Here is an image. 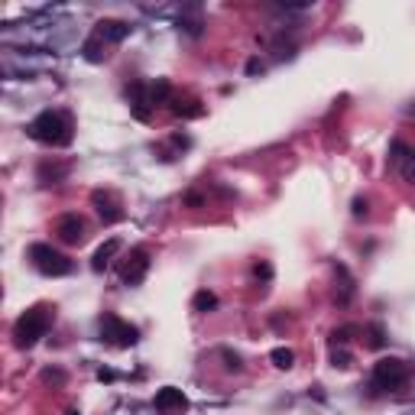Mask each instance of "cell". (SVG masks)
<instances>
[{
	"mask_svg": "<svg viewBox=\"0 0 415 415\" xmlns=\"http://www.w3.org/2000/svg\"><path fill=\"white\" fill-rule=\"evenodd\" d=\"M36 143H43V146H68L72 143V120L59 114V110H43V114H36L30 120V127H26Z\"/></svg>",
	"mask_w": 415,
	"mask_h": 415,
	"instance_id": "obj_1",
	"label": "cell"
},
{
	"mask_svg": "<svg viewBox=\"0 0 415 415\" xmlns=\"http://www.w3.org/2000/svg\"><path fill=\"white\" fill-rule=\"evenodd\" d=\"M49 328H52V309L49 305H32L13 325V341H17L20 351H30V347L43 341Z\"/></svg>",
	"mask_w": 415,
	"mask_h": 415,
	"instance_id": "obj_2",
	"label": "cell"
},
{
	"mask_svg": "<svg viewBox=\"0 0 415 415\" xmlns=\"http://www.w3.org/2000/svg\"><path fill=\"white\" fill-rule=\"evenodd\" d=\"M30 260L43 276H68V273H72V260H68L65 253H59V250L49 247V244H32L30 247Z\"/></svg>",
	"mask_w": 415,
	"mask_h": 415,
	"instance_id": "obj_3",
	"label": "cell"
},
{
	"mask_svg": "<svg viewBox=\"0 0 415 415\" xmlns=\"http://www.w3.org/2000/svg\"><path fill=\"white\" fill-rule=\"evenodd\" d=\"M409 380V367L399 357H383L373 363V389H399Z\"/></svg>",
	"mask_w": 415,
	"mask_h": 415,
	"instance_id": "obj_4",
	"label": "cell"
},
{
	"mask_svg": "<svg viewBox=\"0 0 415 415\" xmlns=\"http://www.w3.org/2000/svg\"><path fill=\"white\" fill-rule=\"evenodd\" d=\"M101 341L110 347H133L139 341V331L117 315H104L101 318Z\"/></svg>",
	"mask_w": 415,
	"mask_h": 415,
	"instance_id": "obj_5",
	"label": "cell"
},
{
	"mask_svg": "<svg viewBox=\"0 0 415 415\" xmlns=\"http://www.w3.org/2000/svg\"><path fill=\"white\" fill-rule=\"evenodd\" d=\"M153 405H156L160 415H182L189 412V396L182 393L179 386H162L156 393V399H153Z\"/></svg>",
	"mask_w": 415,
	"mask_h": 415,
	"instance_id": "obj_6",
	"label": "cell"
},
{
	"mask_svg": "<svg viewBox=\"0 0 415 415\" xmlns=\"http://www.w3.org/2000/svg\"><path fill=\"white\" fill-rule=\"evenodd\" d=\"M91 204H95L97 218H101L104 224H117L120 218H124L120 198L114 192H107V189H97V192H91Z\"/></svg>",
	"mask_w": 415,
	"mask_h": 415,
	"instance_id": "obj_7",
	"label": "cell"
},
{
	"mask_svg": "<svg viewBox=\"0 0 415 415\" xmlns=\"http://www.w3.org/2000/svg\"><path fill=\"white\" fill-rule=\"evenodd\" d=\"M146 273H149V253L143 247H137V250L130 253V260L124 263V269H120V279H124L127 286H139V282L146 279Z\"/></svg>",
	"mask_w": 415,
	"mask_h": 415,
	"instance_id": "obj_8",
	"label": "cell"
},
{
	"mask_svg": "<svg viewBox=\"0 0 415 415\" xmlns=\"http://www.w3.org/2000/svg\"><path fill=\"white\" fill-rule=\"evenodd\" d=\"M55 234L62 244H81L85 240V221L78 218V214H62L59 221H55Z\"/></svg>",
	"mask_w": 415,
	"mask_h": 415,
	"instance_id": "obj_9",
	"label": "cell"
},
{
	"mask_svg": "<svg viewBox=\"0 0 415 415\" xmlns=\"http://www.w3.org/2000/svg\"><path fill=\"white\" fill-rule=\"evenodd\" d=\"M95 36H101L104 43H124L130 36V23L124 20H101L95 26Z\"/></svg>",
	"mask_w": 415,
	"mask_h": 415,
	"instance_id": "obj_10",
	"label": "cell"
},
{
	"mask_svg": "<svg viewBox=\"0 0 415 415\" xmlns=\"http://www.w3.org/2000/svg\"><path fill=\"white\" fill-rule=\"evenodd\" d=\"M117 250H120V240H117V237H110L107 244H101V247L95 250V256H91V269H95V273H104V269L110 267V260L117 256Z\"/></svg>",
	"mask_w": 415,
	"mask_h": 415,
	"instance_id": "obj_11",
	"label": "cell"
},
{
	"mask_svg": "<svg viewBox=\"0 0 415 415\" xmlns=\"http://www.w3.org/2000/svg\"><path fill=\"white\" fill-rule=\"evenodd\" d=\"M127 95H130V107H133V114H137L139 120H149V107H153V101H149V88L133 85Z\"/></svg>",
	"mask_w": 415,
	"mask_h": 415,
	"instance_id": "obj_12",
	"label": "cell"
},
{
	"mask_svg": "<svg viewBox=\"0 0 415 415\" xmlns=\"http://www.w3.org/2000/svg\"><path fill=\"white\" fill-rule=\"evenodd\" d=\"M81 52H85V59L88 62H104V39L101 36H91L85 46H81Z\"/></svg>",
	"mask_w": 415,
	"mask_h": 415,
	"instance_id": "obj_13",
	"label": "cell"
},
{
	"mask_svg": "<svg viewBox=\"0 0 415 415\" xmlns=\"http://www.w3.org/2000/svg\"><path fill=\"white\" fill-rule=\"evenodd\" d=\"M269 360L276 363L279 370H292V363H296V354L289 351V347H276V351L269 354Z\"/></svg>",
	"mask_w": 415,
	"mask_h": 415,
	"instance_id": "obj_14",
	"label": "cell"
},
{
	"mask_svg": "<svg viewBox=\"0 0 415 415\" xmlns=\"http://www.w3.org/2000/svg\"><path fill=\"white\" fill-rule=\"evenodd\" d=\"M192 309L195 311H211V309H218V296H214V292H198V296L192 298Z\"/></svg>",
	"mask_w": 415,
	"mask_h": 415,
	"instance_id": "obj_15",
	"label": "cell"
},
{
	"mask_svg": "<svg viewBox=\"0 0 415 415\" xmlns=\"http://www.w3.org/2000/svg\"><path fill=\"white\" fill-rule=\"evenodd\" d=\"M149 101H153V107L156 104H166L169 101V81H156V85H149Z\"/></svg>",
	"mask_w": 415,
	"mask_h": 415,
	"instance_id": "obj_16",
	"label": "cell"
},
{
	"mask_svg": "<svg viewBox=\"0 0 415 415\" xmlns=\"http://www.w3.org/2000/svg\"><path fill=\"white\" fill-rule=\"evenodd\" d=\"M172 110H175L179 117H198V114H202L198 101H175V104H172Z\"/></svg>",
	"mask_w": 415,
	"mask_h": 415,
	"instance_id": "obj_17",
	"label": "cell"
},
{
	"mask_svg": "<svg viewBox=\"0 0 415 415\" xmlns=\"http://www.w3.org/2000/svg\"><path fill=\"white\" fill-rule=\"evenodd\" d=\"M367 344H370L373 351H380V347L386 344V334H383L380 325H370V328H367Z\"/></svg>",
	"mask_w": 415,
	"mask_h": 415,
	"instance_id": "obj_18",
	"label": "cell"
},
{
	"mask_svg": "<svg viewBox=\"0 0 415 415\" xmlns=\"http://www.w3.org/2000/svg\"><path fill=\"white\" fill-rule=\"evenodd\" d=\"M354 331H357V328H354V325H344V328H334V334H331V341H334V344H347V341H351V334H354Z\"/></svg>",
	"mask_w": 415,
	"mask_h": 415,
	"instance_id": "obj_19",
	"label": "cell"
},
{
	"mask_svg": "<svg viewBox=\"0 0 415 415\" xmlns=\"http://www.w3.org/2000/svg\"><path fill=\"white\" fill-rule=\"evenodd\" d=\"M399 169H403V175L415 185V153H409V156H405V162L399 166Z\"/></svg>",
	"mask_w": 415,
	"mask_h": 415,
	"instance_id": "obj_20",
	"label": "cell"
},
{
	"mask_svg": "<svg viewBox=\"0 0 415 415\" xmlns=\"http://www.w3.org/2000/svg\"><path fill=\"white\" fill-rule=\"evenodd\" d=\"M331 363H334V367H341V370H347V367H351V354H347V351H334V354H331Z\"/></svg>",
	"mask_w": 415,
	"mask_h": 415,
	"instance_id": "obj_21",
	"label": "cell"
},
{
	"mask_svg": "<svg viewBox=\"0 0 415 415\" xmlns=\"http://www.w3.org/2000/svg\"><path fill=\"white\" fill-rule=\"evenodd\" d=\"M351 214H354V218H367V214H370V208H367V198H354Z\"/></svg>",
	"mask_w": 415,
	"mask_h": 415,
	"instance_id": "obj_22",
	"label": "cell"
},
{
	"mask_svg": "<svg viewBox=\"0 0 415 415\" xmlns=\"http://www.w3.org/2000/svg\"><path fill=\"white\" fill-rule=\"evenodd\" d=\"M221 357L227 360V363H224L227 370H240V367H244V363H240V357H237V354H231V351H221Z\"/></svg>",
	"mask_w": 415,
	"mask_h": 415,
	"instance_id": "obj_23",
	"label": "cell"
},
{
	"mask_svg": "<svg viewBox=\"0 0 415 415\" xmlns=\"http://www.w3.org/2000/svg\"><path fill=\"white\" fill-rule=\"evenodd\" d=\"M43 380H46V383H65V373H59V370H46V373H43Z\"/></svg>",
	"mask_w": 415,
	"mask_h": 415,
	"instance_id": "obj_24",
	"label": "cell"
},
{
	"mask_svg": "<svg viewBox=\"0 0 415 415\" xmlns=\"http://www.w3.org/2000/svg\"><path fill=\"white\" fill-rule=\"evenodd\" d=\"M263 72V62H260V59H250V62H247V75H260Z\"/></svg>",
	"mask_w": 415,
	"mask_h": 415,
	"instance_id": "obj_25",
	"label": "cell"
},
{
	"mask_svg": "<svg viewBox=\"0 0 415 415\" xmlns=\"http://www.w3.org/2000/svg\"><path fill=\"white\" fill-rule=\"evenodd\" d=\"M253 273H256V276H263V279H269V276H273V269H269L267 263H260V267H256Z\"/></svg>",
	"mask_w": 415,
	"mask_h": 415,
	"instance_id": "obj_26",
	"label": "cell"
},
{
	"mask_svg": "<svg viewBox=\"0 0 415 415\" xmlns=\"http://www.w3.org/2000/svg\"><path fill=\"white\" fill-rule=\"evenodd\" d=\"M97 380H114V370H97Z\"/></svg>",
	"mask_w": 415,
	"mask_h": 415,
	"instance_id": "obj_27",
	"label": "cell"
},
{
	"mask_svg": "<svg viewBox=\"0 0 415 415\" xmlns=\"http://www.w3.org/2000/svg\"><path fill=\"white\" fill-rule=\"evenodd\" d=\"M65 415H78V412H75V409H68V412H65Z\"/></svg>",
	"mask_w": 415,
	"mask_h": 415,
	"instance_id": "obj_28",
	"label": "cell"
},
{
	"mask_svg": "<svg viewBox=\"0 0 415 415\" xmlns=\"http://www.w3.org/2000/svg\"><path fill=\"white\" fill-rule=\"evenodd\" d=\"M412 117H415V107H412Z\"/></svg>",
	"mask_w": 415,
	"mask_h": 415,
	"instance_id": "obj_29",
	"label": "cell"
}]
</instances>
